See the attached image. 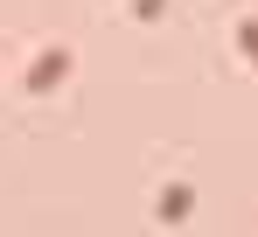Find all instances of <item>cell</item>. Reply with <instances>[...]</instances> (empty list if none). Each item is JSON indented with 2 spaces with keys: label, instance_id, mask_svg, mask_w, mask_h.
I'll use <instances>...</instances> for the list:
<instances>
[{
  "label": "cell",
  "instance_id": "cell-2",
  "mask_svg": "<svg viewBox=\"0 0 258 237\" xmlns=\"http://www.w3.org/2000/svg\"><path fill=\"white\" fill-rule=\"evenodd\" d=\"M237 42H244V56H258V21H244V28H237Z\"/></svg>",
  "mask_w": 258,
  "mask_h": 237
},
{
  "label": "cell",
  "instance_id": "cell-1",
  "mask_svg": "<svg viewBox=\"0 0 258 237\" xmlns=\"http://www.w3.org/2000/svg\"><path fill=\"white\" fill-rule=\"evenodd\" d=\"M63 70H70V49H63V42H49L42 56L21 70V84H28V91H56V84H63Z\"/></svg>",
  "mask_w": 258,
  "mask_h": 237
}]
</instances>
